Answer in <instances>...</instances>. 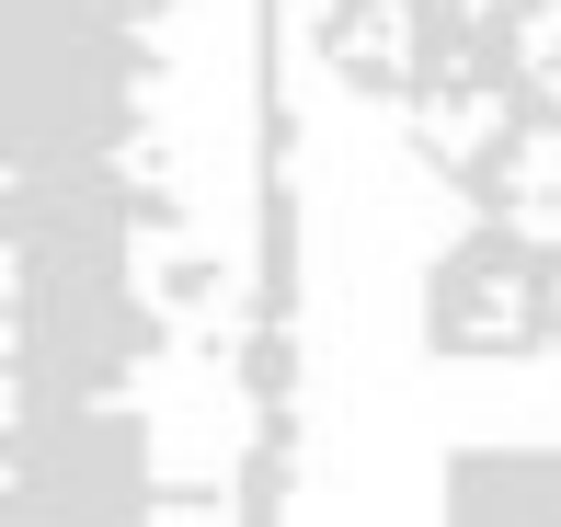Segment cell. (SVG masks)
I'll return each instance as SVG.
<instances>
[{
    "label": "cell",
    "mask_w": 561,
    "mask_h": 527,
    "mask_svg": "<svg viewBox=\"0 0 561 527\" xmlns=\"http://www.w3.org/2000/svg\"><path fill=\"white\" fill-rule=\"evenodd\" d=\"M447 527H561V447H493L447 482Z\"/></svg>",
    "instance_id": "7a4b0ae2"
},
{
    "label": "cell",
    "mask_w": 561,
    "mask_h": 527,
    "mask_svg": "<svg viewBox=\"0 0 561 527\" xmlns=\"http://www.w3.org/2000/svg\"><path fill=\"white\" fill-rule=\"evenodd\" d=\"M333 69L447 207L436 344L561 356V0H333Z\"/></svg>",
    "instance_id": "6da1fadb"
}]
</instances>
